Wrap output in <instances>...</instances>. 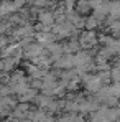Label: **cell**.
<instances>
[{"label":"cell","mask_w":120,"mask_h":122,"mask_svg":"<svg viewBox=\"0 0 120 122\" xmlns=\"http://www.w3.org/2000/svg\"><path fill=\"white\" fill-rule=\"evenodd\" d=\"M23 81H26V78H25V71H21V69H15V71H12L10 84H17V82H23Z\"/></svg>","instance_id":"cell-12"},{"label":"cell","mask_w":120,"mask_h":122,"mask_svg":"<svg viewBox=\"0 0 120 122\" xmlns=\"http://www.w3.org/2000/svg\"><path fill=\"white\" fill-rule=\"evenodd\" d=\"M35 96H36V89H35V87H30L26 92L20 94V99L21 101H28V99H33Z\"/></svg>","instance_id":"cell-14"},{"label":"cell","mask_w":120,"mask_h":122,"mask_svg":"<svg viewBox=\"0 0 120 122\" xmlns=\"http://www.w3.org/2000/svg\"><path fill=\"white\" fill-rule=\"evenodd\" d=\"M76 12H77L79 15H82V17H91V15H92V12H94L92 2H91V0H77Z\"/></svg>","instance_id":"cell-5"},{"label":"cell","mask_w":120,"mask_h":122,"mask_svg":"<svg viewBox=\"0 0 120 122\" xmlns=\"http://www.w3.org/2000/svg\"><path fill=\"white\" fill-rule=\"evenodd\" d=\"M36 20L43 23V25H51V26H54L56 25V13L53 12V10H41L40 13H38V18Z\"/></svg>","instance_id":"cell-6"},{"label":"cell","mask_w":120,"mask_h":122,"mask_svg":"<svg viewBox=\"0 0 120 122\" xmlns=\"http://www.w3.org/2000/svg\"><path fill=\"white\" fill-rule=\"evenodd\" d=\"M62 48H64V53H67V55H76L82 50L79 40H76V38H69L66 43H62Z\"/></svg>","instance_id":"cell-7"},{"label":"cell","mask_w":120,"mask_h":122,"mask_svg":"<svg viewBox=\"0 0 120 122\" xmlns=\"http://www.w3.org/2000/svg\"><path fill=\"white\" fill-rule=\"evenodd\" d=\"M53 66L56 69H61V71H66V69H74L76 68V63H74V55H67L64 53L58 61L53 63Z\"/></svg>","instance_id":"cell-3"},{"label":"cell","mask_w":120,"mask_h":122,"mask_svg":"<svg viewBox=\"0 0 120 122\" xmlns=\"http://www.w3.org/2000/svg\"><path fill=\"white\" fill-rule=\"evenodd\" d=\"M110 76H112V81H114V82H120V68L112 66V69H110Z\"/></svg>","instance_id":"cell-15"},{"label":"cell","mask_w":120,"mask_h":122,"mask_svg":"<svg viewBox=\"0 0 120 122\" xmlns=\"http://www.w3.org/2000/svg\"><path fill=\"white\" fill-rule=\"evenodd\" d=\"M100 25H102V23H100L94 15H91V17H86V28H84V30H96Z\"/></svg>","instance_id":"cell-13"},{"label":"cell","mask_w":120,"mask_h":122,"mask_svg":"<svg viewBox=\"0 0 120 122\" xmlns=\"http://www.w3.org/2000/svg\"><path fill=\"white\" fill-rule=\"evenodd\" d=\"M92 53L91 51H87V50H81L79 53H76L74 55V63H76V68L81 69V68H84L86 64H89V63H92Z\"/></svg>","instance_id":"cell-4"},{"label":"cell","mask_w":120,"mask_h":122,"mask_svg":"<svg viewBox=\"0 0 120 122\" xmlns=\"http://www.w3.org/2000/svg\"><path fill=\"white\" fill-rule=\"evenodd\" d=\"M109 2H114V0H109Z\"/></svg>","instance_id":"cell-16"},{"label":"cell","mask_w":120,"mask_h":122,"mask_svg":"<svg viewBox=\"0 0 120 122\" xmlns=\"http://www.w3.org/2000/svg\"><path fill=\"white\" fill-rule=\"evenodd\" d=\"M46 53V46L44 45H41L38 41H33L26 50H23V58H26V60H35V58H38L41 55H44Z\"/></svg>","instance_id":"cell-2"},{"label":"cell","mask_w":120,"mask_h":122,"mask_svg":"<svg viewBox=\"0 0 120 122\" xmlns=\"http://www.w3.org/2000/svg\"><path fill=\"white\" fill-rule=\"evenodd\" d=\"M35 40L38 41V43H41V45H44V46H48L49 43L58 41V38H56V35L53 31H49V33H46V31H36Z\"/></svg>","instance_id":"cell-9"},{"label":"cell","mask_w":120,"mask_h":122,"mask_svg":"<svg viewBox=\"0 0 120 122\" xmlns=\"http://www.w3.org/2000/svg\"><path fill=\"white\" fill-rule=\"evenodd\" d=\"M67 15V20L71 21L77 30L79 28H86V17H82V15H79L76 10H72V12H67L66 13Z\"/></svg>","instance_id":"cell-8"},{"label":"cell","mask_w":120,"mask_h":122,"mask_svg":"<svg viewBox=\"0 0 120 122\" xmlns=\"http://www.w3.org/2000/svg\"><path fill=\"white\" fill-rule=\"evenodd\" d=\"M109 18L110 20H120V0H114L109 5Z\"/></svg>","instance_id":"cell-11"},{"label":"cell","mask_w":120,"mask_h":122,"mask_svg":"<svg viewBox=\"0 0 120 122\" xmlns=\"http://www.w3.org/2000/svg\"><path fill=\"white\" fill-rule=\"evenodd\" d=\"M21 56H8V58H2V71H13L18 63H20Z\"/></svg>","instance_id":"cell-10"},{"label":"cell","mask_w":120,"mask_h":122,"mask_svg":"<svg viewBox=\"0 0 120 122\" xmlns=\"http://www.w3.org/2000/svg\"><path fill=\"white\" fill-rule=\"evenodd\" d=\"M79 43L82 50H91L99 43V35L96 33V30H84L79 35Z\"/></svg>","instance_id":"cell-1"}]
</instances>
